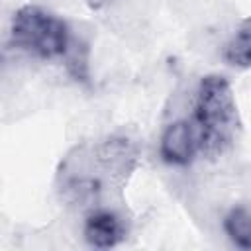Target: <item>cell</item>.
I'll list each match as a JSON object with an SVG mask.
<instances>
[{"instance_id": "1", "label": "cell", "mask_w": 251, "mask_h": 251, "mask_svg": "<svg viewBox=\"0 0 251 251\" xmlns=\"http://www.w3.org/2000/svg\"><path fill=\"white\" fill-rule=\"evenodd\" d=\"M188 120L202 157L214 159L229 149L237 129V108L231 86L222 75H206L200 80Z\"/></svg>"}, {"instance_id": "2", "label": "cell", "mask_w": 251, "mask_h": 251, "mask_svg": "<svg viewBox=\"0 0 251 251\" xmlns=\"http://www.w3.org/2000/svg\"><path fill=\"white\" fill-rule=\"evenodd\" d=\"M10 41L16 49L35 59L51 61L67 55L73 35L63 18L41 6L25 4L12 16Z\"/></svg>"}, {"instance_id": "3", "label": "cell", "mask_w": 251, "mask_h": 251, "mask_svg": "<svg viewBox=\"0 0 251 251\" xmlns=\"http://www.w3.org/2000/svg\"><path fill=\"white\" fill-rule=\"evenodd\" d=\"M159 153L165 163L180 165V167L190 165L196 159V155H200L198 137L188 118L176 120L165 127L159 143Z\"/></svg>"}, {"instance_id": "4", "label": "cell", "mask_w": 251, "mask_h": 251, "mask_svg": "<svg viewBox=\"0 0 251 251\" xmlns=\"http://www.w3.org/2000/svg\"><path fill=\"white\" fill-rule=\"evenodd\" d=\"M84 239L90 247L96 249H110L116 247L124 237L122 220L110 210H92L82 227Z\"/></svg>"}, {"instance_id": "5", "label": "cell", "mask_w": 251, "mask_h": 251, "mask_svg": "<svg viewBox=\"0 0 251 251\" xmlns=\"http://www.w3.org/2000/svg\"><path fill=\"white\" fill-rule=\"evenodd\" d=\"M96 159L110 175H127L135 163V149L124 137H110L98 145Z\"/></svg>"}, {"instance_id": "6", "label": "cell", "mask_w": 251, "mask_h": 251, "mask_svg": "<svg viewBox=\"0 0 251 251\" xmlns=\"http://www.w3.org/2000/svg\"><path fill=\"white\" fill-rule=\"evenodd\" d=\"M222 57L227 65L237 69L251 67V18L245 20L224 45Z\"/></svg>"}, {"instance_id": "7", "label": "cell", "mask_w": 251, "mask_h": 251, "mask_svg": "<svg viewBox=\"0 0 251 251\" xmlns=\"http://www.w3.org/2000/svg\"><path fill=\"white\" fill-rule=\"evenodd\" d=\"M224 231L239 249H251V210L235 206L224 216Z\"/></svg>"}, {"instance_id": "8", "label": "cell", "mask_w": 251, "mask_h": 251, "mask_svg": "<svg viewBox=\"0 0 251 251\" xmlns=\"http://www.w3.org/2000/svg\"><path fill=\"white\" fill-rule=\"evenodd\" d=\"M63 63L75 80H80V82L88 80V45L84 41L73 37L71 47L63 57Z\"/></svg>"}, {"instance_id": "9", "label": "cell", "mask_w": 251, "mask_h": 251, "mask_svg": "<svg viewBox=\"0 0 251 251\" xmlns=\"http://www.w3.org/2000/svg\"><path fill=\"white\" fill-rule=\"evenodd\" d=\"M110 2H114V0H86V4H88L92 10H100V8L108 6Z\"/></svg>"}]
</instances>
